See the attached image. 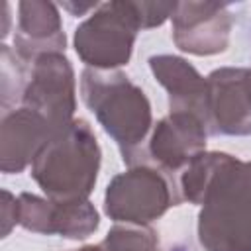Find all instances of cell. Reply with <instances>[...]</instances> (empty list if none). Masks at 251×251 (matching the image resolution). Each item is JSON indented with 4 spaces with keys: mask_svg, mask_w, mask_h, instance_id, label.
I'll list each match as a JSON object with an SVG mask.
<instances>
[{
    "mask_svg": "<svg viewBox=\"0 0 251 251\" xmlns=\"http://www.w3.org/2000/svg\"><path fill=\"white\" fill-rule=\"evenodd\" d=\"M204 251H251V161L229 157L198 214Z\"/></svg>",
    "mask_w": 251,
    "mask_h": 251,
    "instance_id": "3957f363",
    "label": "cell"
},
{
    "mask_svg": "<svg viewBox=\"0 0 251 251\" xmlns=\"http://www.w3.org/2000/svg\"><path fill=\"white\" fill-rule=\"evenodd\" d=\"M102 151L90 124L75 118L55 133L31 165V178L55 202L86 200L94 190Z\"/></svg>",
    "mask_w": 251,
    "mask_h": 251,
    "instance_id": "7a4b0ae2",
    "label": "cell"
},
{
    "mask_svg": "<svg viewBox=\"0 0 251 251\" xmlns=\"http://www.w3.org/2000/svg\"><path fill=\"white\" fill-rule=\"evenodd\" d=\"M100 4L98 2H86V4H73V2H63V8L69 10L73 16H84L86 12H94Z\"/></svg>",
    "mask_w": 251,
    "mask_h": 251,
    "instance_id": "d6986e66",
    "label": "cell"
},
{
    "mask_svg": "<svg viewBox=\"0 0 251 251\" xmlns=\"http://www.w3.org/2000/svg\"><path fill=\"white\" fill-rule=\"evenodd\" d=\"M173 22L175 45L196 57L224 53L229 45L233 18L220 2H176Z\"/></svg>",
    "mask_w": 251,
    "mask_h": 251,
    "instance_id": "ba28073f",
    "label": "cell"
},
{
    "mask_svg": "<svg viewBox=\"0 0 251 251\" xmlns=\"http://www.w3.org/2000/svg\"><path fill=\"white\" fill-rule=\"evenodd\" d=\"M139 31L131 0L104 2L78 24L73 45L88 69L116 71L129 63Z\"/></svg>",
    "mask_w": 251,
    "mask_h": 251,
    "instance_id": "277c9868",
    "label": "cell"
},
{
    "mask_svg": "<svg viewBox=\"0 0 251 251\" xmlns=\"http://www.w3.org/2000/svg\"><path fill=\"white\" fill-rule=\"evenodd\" d=\"M231 155L224 151H202L198 153L182 171L178 178V190L180 200H186L190 204L202 206L206 192L218 173L224 169Z\"/></svg>",
    "mask_w": 251,
    "mask_h": 251,
    "instance_id": "5bb4252c",
    "label": "cell"
},
{
    "mask_svg": "<svg viewBox=\"0 0 251 251\" xmlns=\"http://www.w3.org/2000/svg\"><path fill=\"white\" fill-rule=\"evenodd\" d=\"M80 96L102 129L120 147L127 167L143 165L147 141L153 129L151 102L145 92L122 71L84 69L80 73Z\"/></svg>",
    "mask_w": 251,
    "mask_h": 251,
    "instance_id": "6da1fadb",
    "label": "cell"
},
{
    "mask_svg": "<svg viewBox=\"0 0 251 251\" xmlns=\"http://www.w3.org/2000/svg\"><path fill=\"white\" fill-rule=\"evenodd\" d=\"M22 106L41 114L55 133L75 120L76 82L73 65L65 53H47L31 63Z\"/></svg>",
    "mask_w": 251,
    "mask_h": 251,
    "instance_id": "8992f818",
    "label": "cell"
},
{
    "mask_svg": "<svg viewBox=\"0 0 251 251\" xmlns=\"http://www.w3.org/2000/svg\"><path fill=\"white\" fill-rule=\"evenodd\" d=\"M208 129L204 122L188 112H169L161 118L147 139V155L169 176L182 171L198 153L206 151Z\"/></svg>",
    "mask_w": 251,
    "mask_h": 251,
    "instance_id": "30bf717a",
    "label": "cell"
},
{
    "mask_svg": "<svg viewBox=\"0 0 251 251\" xmlns=\"http://www.w3.org/2000/svg\"><path fill=\"white\" fill-rule=\"evenodd\" d=\"M0 233L2 237H8L10 231L20 226V208H18V196H14L10 190L2 188V202H0Z\"/></svg>",
    "mask_w": 251,
    "mask_h": 251,
    "instance_id": "ac0fdd59",
    "label": "cell"
},
{
    "mask_svg": "<svg viewBox=\"0 0 251 251\" xmlns=\"http://www.w3.org/2000/svg\"><path fill=\"white\" fill-rule=\"evenodd\" d=\"M10 4L8 2H4L2 4V27H0V35L2 37H6L8 33H10Z\"/></svg>",
    "mask_w": 251,
    "mask_h": 251,
    "instance_id": "ffe728a7",
    "label": "cell"
},
{
    "mask_svg": "<svg viewBox=\"0 0 251 251\" xmlns=\"http://www.w3.org/2000/svg\"><path fill=\"white\" fill-rule=\"evenodd\" d=\"M27 76L22 67V59L6 45H0V98L4 114L10 112L12 104L22 102Z\"/></svg>",
    "mask_w": 251,
    "mask_h": 251,
    "instance_id": "2e32d148",
    "label": "cell"
},
{
    "mask_svg": "<svg viewBox=\"0 0 251 251\" xmlns=\"http://www.w3.org/2000/svg\"><path fill=\"white\" fill-rule=\"evenodd\" d=\"M67 37L57 4L47 0H22L18 4V25L14 33L16 55L33 63L47 53H65Z\"/></svg>",
    "mask_w": 251,
    "mask_h": 251,
    "instance_id": "7c38bea8",
    "label": "cell"
},
{
    "mask_svg": "<svg viewBox=\"0 0 251 251\" xmlns=\"http://www.w3.org/2000/svg\"><path fill=\"white\" fill-rule=\"evenodd\" d=\"M73 251H106V247L100 243V245H82L78 249H73Z\"/></svg>",
    "mask_w": 251,
    "mask_h": 251,
    "instance_id": "44dd1931",
    "label": "cell"
},
{
    "mask_svg": "<svg viewBox=\"0 0 251 251\" xmlns=\"http://www.w3.org/2000/svg\"><path fill=\"white\" fill-rule=\"evenodd\" d=\"M149 69L155 80L167 90L171 112L194 114L206 126L208 78L178 55H153L149 57Z\"/></svg>",
    "mask_w": 251,
    "mask_h": 251,
    "instance_id": "4fadbf2b",
    "label": "cell"
},
{
    "mask_svg": "<svg viewBox=\"0 0 251 251\" xmlns=\"http://www.w3.org/2000/svg\"><path fill=\"white\" fill-rule=\"evenodd\" d=\"M135 14H137V22L141 29H151V27H159L163 25L169 18H173L176 2H133Z\"/></svg>",
    "mask_w": 251,
    "mask_h": 251,
    "instance_id": "e0dca14e",
    "label": "cell"
},
{
    "mask_svg": "<svg viewBox=\"0 0 251 251\" xmlns=\"http://www.w3.org/2000/svg\"><path fill=\"white\" fill-rule=\"evenodd\" d=\"M206 129L208 135H251L249 69L222 67L208 76Z\"/></svg>",
    "mask_w": 251,
    "mask_h": 251,
    "instance_id": "52a82bcc",
    "label": "cell"
},
{
    "mask_svg": "<svg viewBox=\"0 0 251 251\" xmlns=\"http://www.w3.org/2000/svg\"><path fill=\"white\" fill-rule=\"evenodd\" d=\"M178 202L171 176L147 163L116 175L104 192V212L116 224L149 226Z\"/></svg>",
    "mask_w": 251,
    "mask_h": 251,
    "instance_id": "5b68a950",
    "label": "cell"
},
{
    "mask_svg": "<svg viewBox=\"0 0 251 251\" xmlns=\"http://www.w3.org/2000/svg\"><path fill=\"white\" fill-rule=\"evenodd\" d=\"M53 135V127L41 114L25 106L6 112L0 124V171L4 175L22 173L33 165Z\"/></svg>",
    "mask_w": 251,
    "mask_h": 251,
    "instance_id": "8fae6325",
    "label": "cell"
},
{
    "mask_svg": "<svg viewBox=\"0 0 251 251\" xmlns=\"http://www.w3.org/2000/svg\"><path fill=\"white\" fill-rule=\"evenodd\" d=\"M102 245L106 251H163L157 231L135 224H116L106 233Z\"/></svg>",
    "mask_w": 251,
    "mask_h": 251,
    "instance_id": "9a60e30c",
    "label": "cell"
},
{
    "mask_svg": "<svg viewBox=\"0 0 251 251\" xmlns=\"http://www.w3.org/2000/svg\"><path fill=\"white\" fill-rule=\"evenodd\" d=\"M249 80H251V69H249Z\"/></svg>",
    "mask_w": 251,
    "mask_h": 251,
    "instance_id": "7402d4cb",
    "label": "cell"
},
{
    "mask_svg": "<svg viewBox=\"0 0 251 251\" xmlns=\"http://www.w3.org/2000/svg\"><path fill=\"white\" fill-rule=\"evenodd\" d=\"M20 226L41 235H61L65 239H86L100 226V216L94 204L86 200L55 202L31 192L18 196Z\"/></svg>",
    "mask_w": 251,
    "mask_h": 251,
    "instance_id": "9c48e42d",
    "label": "cell"
}]
</instances>
